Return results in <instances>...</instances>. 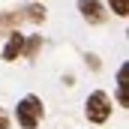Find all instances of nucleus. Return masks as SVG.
I'll list each match as a JSON object with an SVG mask.
<instances>
[{
	"instance_id": "obj_3",
	"label": "nucleus",
	"mask_w": 129,
	"mask_h": 129,
	"mask_svg": "<svg viewBox=\"0 0 129 129\" xmlns=\"http://www.w3.org/2000/svg\"><path fill=\"white\" fill-rule=\"evenodd\" d=\"M78 9H81V18H84L87 24H102V21L108 18L105 6H102L99 0H78Z\"/></svg>"
},
{
	"instance_id": "obj_10",
	"label": "nucleus",
	"mask_w": 129,
	"mask_h": 129,
	"mask_svg": "<svg viewBox=\"0 0 129 129\" xmlns=\"http://www.w3.org/2000/svg\"><path fill=\"white\" fill-rule=\"evenodd\" d=\"M0 129H9V114L0 108Z\"/></svg>"
},
{
	"instance_id": "obj_11",
	"label": "nucleus",
	"mask_w": 129,
	"mask_h": 129,
	"mask_svg": "<svg viewBox=\"0 0 129 129\" xmlns=\"http://www.w3.org/2000/svg\"><path fill=\"white\" fill-rule=\"evenodd\" d=\"M87 66H90V69H99V57L96 54H87Z\"/></svg>"
},
{
	"instance_id": "obj_2",
	"label": "nucleus",
	"mask_w": 129,
	"mask_h": 129,
	"mask_svg": "<svg viewBox=\"0 0 129 129\" xmlns=\"http://www.w3.org/2000/svg\"><path fill=\"white\" fill-rule=\"evenodd\" d=\"M111 96L105 93V90H93L87 102H84V114H87V120L90 123H105L108 117H111Z\"/></svg>"
},
{
	"instance_id": "obj_1",
	"label": "nucleus",
	"mask_w": 129,
	"mask_h": 129,
	"mask_svg": "<svg viewBox=\"0 0 129 129\" xmlns=\"http://www.w3.org/2000/svg\"><path fill=\"white\" fill-rule=\"evenodd\" d=\"M42 114H45V108H42V99L39 96H24L18 105H15V117H18V126L21 129H36L39 126V120H42Z\"/></svg>"
},
{
	"instance_id": "obj_8",
	"label": "nucleus",
	"mask_w": 129,
	"mask_h": 129,
	"mask_svg": "<svg viewBox=\"0 0 129 129\" xmlns=\"http://www.w3.org/2000/svg\"><path fill=\"white\" fill-rule=\"evenodd\" d=\"M42 48V36H30L27 42H24V51H21V57H36V51Z\"/></svg>"
},
{
	"instance_id": "obj_9",
	"label": "nucleus",
	"mask_w": 129,
	"mask_h": 129,
	"mask_svg": "<svg viewBox=\"0 0 129 129\" xmlns=\"http://www.w3.org/2000/svg\"><path fill=\"white\" fill-rule=\"evenodd\" d=\"M108 6L114 9L117 18H126V15H129V0H108Z\"/></svg>"
},
{
	"instance_id": "obj_5",
	"label": "nucleus",
	"mask_w": 129,
	"mask_h": 129,
	"mask_svg": "<svg viewBox=\"0 0 129 129\" xmlns=\"http://www.w3.org/2000/svg\"><path fill=\"white\" fill-rule=\"evenodd\" d=\"M27 21V12L24 9H9V12H0V33H12L18 24Z\"/></svg>"
},
{
	"instance_id": "obj_4",
	"label": "nucleus",
	"mask_w": 129,
	"mask_h": 129,
	"mask_svg": "<svg viewBox=\"0 0 129 129\" xmlns=\"http://www.w3.org/2000/svg\"><path fill=\"white\" fill-rule=\"evenodd\" d=\"M21 51H24V33L12 30V33H9L6 48H3V60H6V63H12V60H18V57H21Z\"/></svg>"
},
{
	"instance_id": "obj_6",
	"label": "nucleus",
	"mask_w": 129,
	"mask_h": 129,
	"mask_svg": "<svg viewBox=\"0 0 129 129\" xmlns=\"http://www.w3.org/2000/svg\"><path fill=\"white\" fill-rule=\"evenodd\" d=\"M126 72H129V66L123 63V66H120V72H117V105H123V108L129 105V93H126Z\"/></svg>"
},
{
	"instance_id": "obj_7",
	"label": "nucleus",
	"mask_w": 129,
	"mask_h": 129,
	"mask_svg": "<svg viewBox=\"0 0 129 129\" xmlns=\"http://www.w3.org/2000/svg\"><path fill=\"white\" fill-rule=\"evenodd\" d=\"M24 12H27V21H33V24L45 21V6H42V3H30V6H24Z\"/></svg>"
}]
</instances>
